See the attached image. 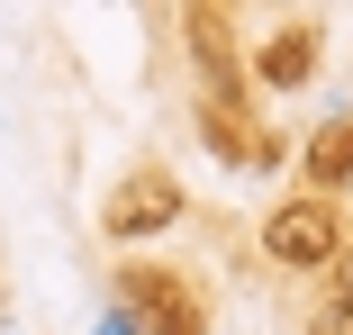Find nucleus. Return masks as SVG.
Segmentation results:
<instances>
[{"instance_id":"0eeeda50","label":"nucleus","mask_w":353,"mask_h":335,"mask_svg":"<svg viewBox=\"0 0 353 335\" xmlns=\"http://www.w3.org/2000/svg\"><path fill=\"white\" fill-rule=\"evenodd\" d=\"M109 335H136V326H127V317H109Z\"/></svg>"},{"instance_id":"f03ea898","label":"nucleus","mask_w":353,"mask_h":335,"mask_svg":"<svg viewBox=\"0 0 353 335\" xmlns=\"http://www.w3.org/2000/svg\"><path fill=\"white\" fill-rule=\"evenodd\" d=\"M263 254H272V263H290V272H308V263L344 254V245H335V209H326V199H290V209H272Z\"/></svg>"},{"instance_id":"f257e3e1","label":"nucleus","mask_w":353,"mask_h":335,"mask_svg":"<svg viewBox=\"0 0 353 335\" xmlns=\"http://www.w3.org/2000/svg\"><path fill=\"white\" fill-rule=\"evenodd\" d=\"M172 218H181V181L154 172V163H145V172H127V181L109 190V209H100L109 236H154V227H172Z\"/></svg>"},{"instance_id":"39448f33","label":"nucleus","mask_w":353,"mask_h":335,"mask_svg":"<svg viewBox=\"0 0 353 335\" xmlns=\"http://www.w3.org/2000/svg\"><path fill=\"white\" fill-rule=\"evenodd\" d=\"M145 299H154V317H163L154 335H199V308H181V290H172V281H145Z\"/></svg>"},{"instance_id":"7ed1b4c3","label":"nucleus","mask_w":353,"mask_h":335,"mask_svg":"<svg viewBox=\"0 0 353 335\" xmlns=\"http://www.w3.org/2000/svg\"><path fill=\"white\" fill-rule=\"evenodd\" d=\"M254 73H263L272 91H290V82H308V73H317V28L299 19V28H281L272 45H254Z\"/></svg>"},{"instance_id":"423d86ee","label":"nucleus","mask_w":353,"mask_h":335,"mask_svg":"<svg viewBox=\"0 0 353 335\" xmlns=\"http://www.w3.org/2000/svg\"><path fill=\"white\" fill-rule=\"evenodd\" d=\"M335 308H353V245L335 254Z\"/></svg>"},{"instance_id":"20e7f679","label":"nucleus","mask_w":353,"mask_h":335,"mask_svg":"<svg viewBox=\"0 0 353 335\" xmlns=\"http://www.w3.org/2000/svg\"><path fill=\"white\" fill-rule=\"evenodd\" d=\"M308 181H326V190H344V181H353V118L308 136Z\"/></svg>"}]
</instances>
